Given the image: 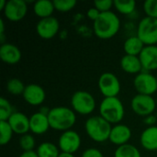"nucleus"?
Here are the masks:
<instances>
[{
  "instance_id": "obj_1",
  "label": "nucleus",
  "mask_w": 157,
  "mask_h": 157,
  "mask_svg": "<svg viewBox=\"0 0 157 157\" xmlns=\"http://www.w3.org/2000/svg\"><path fill=\"white\" fill-rule=\"evenodd\" d=\"M121 19L113 11L103 12L93 22V31L97 37L102 40L113 38L120 30Z\"/></svg>"
},
{
  "instance_id": "obj_2",
  "label": "nucleus",
  "mask_w": 157,
  "mask_h": 157,
  "mask_svg": "<svg viewBox=\"0 0 157 157\" xmlns=\"http://www.w3.org/2000/svg\"><path fill=\"white\" fill-rule=\"evenodd\" d=\"M48 119L52 129L62 132L71 130L76 122V115L73 109L63 106L51 109L48 114Z\"/></svg>"
},
{
  "instance_id": "obj_3",
  "label": "nucleus",
  "mask_w": 157,
  "mask_h": 157,
  "mask_svg": "<svg viewBox=\"0 0 157 157\" xmlns=\"http://www.w3.org/2000/svg\"><path fill=\"white\" fill-rule=\"evenodd\" d=\"M112 124L100 115L92 116L86 121L85 130L88 137L96 143H104L109 139Z\"/></svg>"
},
{
  "instance_id": "obj_4",
  "label": "nucleus",
  "mask_w": 157,
  "mask_h": 157,
  "mask_svg": "<svg viewBox=\"0 0 157 157\" xmlns=\"http://www.w3.org/2000/svg\"><path fill=\"white\" fill-rule=\"evenodd\" d=\"M99 115L110 124H119L125 116L122 101L118 97L104 98L99 104Z\"/></svg>"
},
{
  "instance_id": "obj_5",
  "label": "nucleus",
  "mask_w": 157,
  "mask_h": 157,
  "mask_svg": "<svg viewBox=\"0 0 157 157\" xmlns=\"http://www.w3.org/2000/svg\"><path fill=\"white\" fill-rule=\"evenodd\" d=\"M71 106L75 112L81 115H89L96 109V99L91 93L78 90L72 95Z\"/></svg>"
},
{
  "instance_id": "obj_6",
  "label": "nucleus",
  "mask_w": 157,
  "mask_h": 157,
  "mask_svg": "<svg viewBox=\"0 0 157 157\" xmlns=\"http://www.w3.org/2000/svg\"><path fill=\"white\" fill-rule=\"evenodd\" d=\"M145 45H156L157 19L145 16L143 17L137 27V34Z\"/></svg>"
},
{
  "instance_id": "obj_7",
  "label": "nucleus",
  "mask_w": 157,
  "mask_h": 157,
  "mask_svg": "<svg viewBox=\"0 0 157 157\" xmlns=\"http://www.w3.org/2000/svg\"><path fill=\"white\" fill-rule=\"evenodd\" d=\"M98 86L104 98L118 97L121 89L120 79L115 74L110 72H105L99 76Z\"/></svg>"
},
{
  "instance_id": "obj_8",
  "label": "nucleus",
  "mask_w": 157,
  "mask_h": 157,
  "mask_svg": "<svg viewBox=\"0 0 157 157\" xmlns=\"http://www.w3.org/2000/svg\"><path fill=\"white\" fill-rule=\"evenodd\" d=\"M131 108L135 114L144 118L155 112L156 101L153 96L137 94L132 98Z\"/></svg>"
},
{
  "instance_id": "obj_9",
  "label": "nucleus",
  "mask_w": 157,
  "mask_h": 157,
  "mask_svg": "<svg viewBox=\"0 0 157 157\" xmlns=\"http://www.w3.org/2000/svg\"><path fill=\"white\" fill-rule=\"evenodd\" d=\"M133 86L138 94L153 96L157 91V78L150 72L143 71L134 77Z\"/></svg>"
},
{
  "instance_id": "obj_10",
  "label": "nucleus",
  "mask_w": 157,
  "mask_h": 157,
  "mask_svg": "<svg viewBox=\"0 0 157 157\" xmlns=\"http://www.w3.org/2000/svg\"><path fill=\"white\" fill-rule=\"evenodd\" d=\"M81 144V136L74 130H68L62 132L58 140V147L60 151L73 155L79 150Z\"/></svg>"
},
{
  "instance_id": "obj_11",
  "label": "nucleus",
  "mask_w": 157,
  "mask_h": 157,
  "mask_svg": "<svg viewBox=\"0 0 157 157\" xmlns=\"http://www.w3.org/2000/svg\"><path fill=\"white\" fill-rule=\"evenodd\" d=\"M28 12V5L25 0H9L3 10L4 16L10 21H19L25 17Z\"/></svg>"
},
{
  "instance_id": "obj_12",
  "label": "nucleus",
  "mask_w": 157,
  "mask_h": 157,
  "mask_svg": "<svg viewBox=\"0 0 157 157\" xmlns=\"http://www.w3.org/2000/svg\"><path fill=\"white\" fill-rule=\"evenodd\" d=\"M60 29L59 20L55 17H49L40 18L36 25V31L38 35L44 40L52 39Z\"/></svg>"
},
{
  "instance_id": "obj_13",
  "label": "nucleus",
  "mask_w": 157,
  "mask_h": 157,
  "mask_svg": "<svg viewBox=\"0 0 157 157\" xmlns=\"http://www.w3.org/2000/svg\"><path fill=\"white\" fill-rule=\"evenodd\" d=\"M22 97L28 104L31 106H40L44 102L46 98V93L43 87L40 85L29 84L26 86Z\"/></svg>"
},
{
  "instance_id": "obj_14",
  "label": "nucleus",
  "mask_w": 157,
  "mask_h": 157,
  "mask_svg": "<svg viewBox=\"0 0 157 157\" xmlns=\"http://www.w3.org/2000/svg\"><path fill=\"white\" fill-rule=\"evenodd\" d=\"M132 135V132L129 126L122 123H119L112 126L109 141H110V143L117 146H121L129 144Z\"/></svg>"
},
{
  "instance_id": "obj_15",
  "label": "nucleus",
  "mask_w": 157,
  "mask_h": 157,
  "mask_svg": "<svg viewBox=\"0 0 157 157\" xmlns=\"http://www.w3.org/2000/svg\"><path fill=\"white\" fill-rule=\"evenodd\" d=\"M145 72L157 70V45H145L139 55Z\"/></svg>"
},
{
  "instance_id": "obj_16",
  "label": "nucleus",
  "mask_w": 157,
  "mask_h": 157,
  "mask_svg": "<svg viewBox=\"0 0 157 157\" xmlns=\"http://www.w3.org/2000/svg\"><path fill=\"white\" fill-rule=\"evenodd\" d=\"M7 122L11 126L14 133L24 135L28 133L29 130V118L19 111H15L10 118L8 119Z\"/></svg>"
},
{
  "instance_id": "obj_17",
  "label": "nucleus",
  "mask_w": 157,
  "mask_h": 157,
  "mask_svg": "<svg viewBox=\"0 0 157 157\" xmlns=\"http://www.w3.org/2000/svg\"><path fill=\"white\" fill-rule=\"evenodd\" d=\"M50 122L48 115L41 112H35L29 117V130L32 133L41 135L47 132L50 129Z\"/></svg>"
},
{
  "instance_id": "obj_18",
  "label": "nucleus",
  "mask_w": 157,
  "mask_h": 157,
  "mask_svg": "<svg viewBox=\"0 0 157 157\" xmlns=\"http://www.w3.org/2000/svg\"><path fill=\"white\" fill-rule=\"evenodd\" d=\"M21 52L15 44L6 42L0 46V58L8 64H16L21 60Z\"/></svg>"
},
{
  "instance_id": "obj_19",
  "label": "nucleus",
  "mask_w": 157,
  "mask_h": 157,
  "mask_svg": "<svg viewBox=\"0 0 157 157\" xmlns=\"http://www.w3.org/2000/svg\"><path fill=\"white\" fill-rule=\"evenodd\" d=\"M140 143L147 151H157V126H150L143 131L140 136Z\"/></svg>"
},
{
  "instance_id": "obj_20",
  "label": "nucleus",
  "mask_w": 157,
  "mask_h": 157,
  "mask_svg": "<svg viewBox=\"0 0 157 157\" xmlns=\"http://www.w3.org/2000/svg\"><path fill=\"white\" fill-rule=\"evenodd\" d=\"M121 67L124 72L134 75H138L142 72V70H144L139 56L129 54H125L121 57Z\"/></svg>"
},
{
  "instance_id": "obj_21",
  "label": "nucleus",
  "mask_w": 157,
  "mask_h": 157,
  "mask_svg": "<svg viewBox=\"0 0 157 157\" xmlns=\"http://www.w3.org/2000/svg\"><path fill=\"white\" fill-rule=\"evenodd\" d=\"M54 10H55V7H54L53 1L38 0V1L34 2L33 12L37 17H39L40 18L52 17Z\"/></svg>"
},
{
  "instance_id": "obj_22",
  "label": "nucleus",
  "mask_w": 157,
  "mask_h": 157,
  "mask_svg": "<svg viewBox=\"0 0 157 157\" xmlns=\"http://www.w3.org/2000/svg\"><path fill=\"white\" fill-rule=\"evenodd\" d=\"M144 47L145 44L141 40V39L137 35L129 37L123 43V49L125 54H129V55L139 56Z\"/></svg>"
},
{
  "instance_id": "obj_23",
  "label": "nucleus",
  "mask_w": 157,
  "mask_h": 157,
  "mask_svg": "<svg viewBox=\"0 0 157 157\" xmlns=\"http://www.w3.org/2000/svg\"><path fill=\"white\" fill-rule=\"evenodd\" d=\"M36 153L39 157H58L61 152L58 145L50 142H44L37 147Z\"/></svg>"
},
{
  "instance_id": "obj_24",
  "label": "nucleus",
  "mask_w": 157,
  "mask_h": 157,
  "mask_svg": "<svg viewBox=\"0 0 157 157\" xmlns=\"http://www.w3.org/2000/svg\"><path fill=\"white\" fill-rule=\"evenodd\" d=\"M114 157H142L139 149L130 144L118 146L114 152Z\"/></svg>"
},
{
  "instance_id": "obj_25",
  "label": "nucleus",
  "mask_w": 157,
  "mask_h": 157,
  "mask_svg": "<svg viewBox=\"0 0 157 157\" xmlns=\"http://www.w3.org/2000/svg\"><path fill=\"white\" fill-rule=\"evenodd\" d=\"M114 7L121 14L130 15L135 10L136 2L134 0H114Z\"/></svg>"
},
{
  "instance_id": "obj_26",
  "label": "nucleus",
  "mask_w": 157,
  "mask_h": 157,
  "mask_svg": "<svg viewBox=\"0 0 157 157\" xmlns=\"http://www.w3.org/2000/svg\"><path fill=\"white\" fill-rule=\"evenodd\" d=\"M25 87L26 86L18 78H11L6 83V90L8 91V93L14 96L22 95L25 90Z\"/></svg>"
},
{
  "instance_id": "obj_27",
  "label": "nucleus",
  "mask_w": 157,
  "mask_h": 157,
  "mask_svg": "<svg viewBox=\"0 0 157 157\" xmlns=\"http://www.w3.org/2000/svg\"><path fill=\"white\" fill-rule=\"evenodd\" d=\"M0 144L6 145L11 141L14 132L7 121H0Z\"/></svg>"
},
{
  "instance_id": "obj_28",
  "label": "nucleus",
  "mask_w": 157,
  "mask_h": 157,
  "mask_svg": "<svg viewBox=\"0 0 157 157\" xmlns=\"http://www.w3.org/2000/svg\"><path fill=\"white\" fill-rule=\"evenodd\" d=\"M14 109L11 103L5 98H0V121H7L10 116L14 113Z\"/></svg>"
},
{
  "instance_id": "obj_29",
  "label": "nucleus",
  "mask_w": 157,
  "mask_h": 157,
  "mask_svg": "<svg viewBox=\"0 0 157 157\" xmlns=\"http://www.w3.org/2000/svg\"><path fill=\"white\" fill-rule=\"evenodd\" d=\"M18 144L21 150H23V152H29V151H33L36 143L34 137L31 134L26 133L20 136L18 140Z\"/></svg>"
},
{
  "instance_id": "obj_30",
  "label": "nucleus",
  "mask_w": 157,
  "mask_h": 157,
  "mask_svg": "<svg viewBox=\"0 0 157 157\" xmlns=\"http://www.w3.org/2000/svg\"><path fill=\"white\" fill-rule=\"evenodd\" d=\"M53 4L55 10L60 12H68L75 7L77 2L75 0H54Z\"/></svg>"
},
{
  "instance_id": "obj_31",
  "label": "nucleus",
  "mask_w": 157,
  "mask_h": 157,
  "mask_svg": "<svg viewBox=\"0 0 157 157\" xmlns=\"http://www.w3.org/2000/svg\"><path fill=\"white\" fill-rule=\"evenodd\" d=\"M144 10L147 17L157 19V0H146L144 3Z\"/></svg>"
},
{
  "instance_id": "obj_32",
  "label": "nucleus",
  "mask_w": 157,
  "mask_h": 157,
  "mask_svg": "<svg viewBox=\"0 0 157 157\" xmlns=\"http://www.w3.org/2000/svg\"><path fill=\"white\" fill-rule=\"evenodd\" d=\"M94 6L98 8L101 13L110 11V8L114 6V1L112 0H96Z\"/></svg>"
},
{
  "instance_id": "obj_33",
  "label": "nucleus",
  "mask_w": 157,
  "mask_h": 157,
  "mask_svg": "<svg viewBox=\"0 0 157 157\" xmlns=\"http://www.w3.org/2000/svg\"><path fill=\"white\" fill-rule=\"evenodd\" d=\"M81 157H104V155L97 148H87L83 152Z\"/></svg>"
},
{
  "instance_id": "obj_34",
  "label": "nucleus",
  "mask_w": 157,
  "mask_h": 157,
  "mask_svg": "<svg viewBox=\"0 0 157 157\" xmlns=\"http://www.w3.org/2000/svg\"><path fill=\"white\" fill-rule=\"evenodd\" d=\"M100 14H101V12H100L98 8H96L95 6L90 7V8L86 11V16H87V17L90 18L91 20H93V22L96 21V20L99 17Z\"/></svg>"
},
{
  "instance_id": "obj_35",
  "label": "nucleus",
  "mask_w": 157,
  "mask_h": 157,
  "mask_svg": "<svg viewBox=\"0 0 157 157\" xmlns=\"http://www.w3.org/2000/svg\"><path fill=\"white\" fill-rule=\"evenodd\" d=\"M157 118L156 116L154 115V114H151V115L146 116V117L144 118V123L146 124V125H148V127H150V126H155Z\"/></svg>"
},
{
  "instance_id": "obj_36",
  "label": "nucleus",
  "mask_w": 157,
  "mask_h": 157,
  "mask_svg": "<svg viewBox=\"0 0 157 157\" xmlns=\"http://www.w3.org/2000/svg\"><path fill=\"white\" fill-rule=\"evenodd\" d=\"M18 157H39L35 151H29V152H23Z\"/></svg>"
},
{
  "instance_id": "obj_37",
  "label": "nucleus",
  "mask_w": 157,
  "mask_h": 157,
  "mask_svg": "<svg viewBox=\"0 0 157 157\" xmlns=\"http://www.w3.org/2000/svg\"><path fill=\"white\" fill-rule=\"evenodd\" d=\"M5 33V22L2 18H0V34Z\"/></svg>"
},
{
  "instance_id": "obj_38",
  "label": "nucleus",
  "mask_w": 157,
  "mask_h": 157,
  "mask_svg": "<svg viewBox=\"0 0 157 157\" xmlns=\"http://www.w3.org/2000/svg\"><path fill=\"white\" fill-rule=\"evenodd\" d=\"M58 157H75V156L73 154H68V153H63V152H61Z\"/></svg>"
},
{
  "instance_id": "obj_39",
  "label": "nucleus",
  "mask_w": 157,
  "mask_h": 157,
  "mask_svg": "<svg viewBox=\"0 0 157 157\" xmlns=\"http://www.w3.org/2000/svg\"><path fill=\"white\" fill-rule=\"evenodd\" d=\"M6 0H0V11H3L6 6Z\"/></svg>"
},
{
  "instance_id": "obj_40",
  "label": "nucleus",
  "mask_w": 157,
  "mask_h": 157,
  "mask_svg": "<svg viewBox=\"0 0 157 157\" xmlns=\"http://www.w3.org/2000/svg\"><path fill=\"white\" fill-rule=\"evenodd\" d=\"M156 78H157V77H156Z\"/></svg>"
}]
</instances>
